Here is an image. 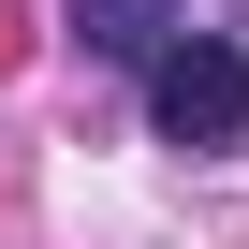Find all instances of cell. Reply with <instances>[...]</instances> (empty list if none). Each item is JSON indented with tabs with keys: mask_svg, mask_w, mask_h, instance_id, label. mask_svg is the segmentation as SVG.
<instances>
[{
	"mask_svg": "<svg viewBox=\"0 0 249 249\" xmlns=\"http://www.w3.org/2000/svg\"><path fill=\"white\" fill-rule=\"evenodd\" d=\"M147 117H161V147H191V161L249 147V44L234 30H176L147 59Z\"/></svg>",
	"mask_w": 249,
	"mask_h": 249,
	"instance_id": "obj_1",
	"label": "cell"
},
{
	"mask_svg": "<svg viewBox=\"0 0 249 249\" xmlns=\"http://www.w3.org/2000/svg\"><path fill=\"white\" fill-rule=\"evenodd\" d=\"M73 44L117 59V73H147V59L176 44V0H73Z\"/></svg>",
	"mask_w": 249,
	"mask_h": 249,
	"instance_id": "obj_2",
	"label": "cell"
}]
</instances>
